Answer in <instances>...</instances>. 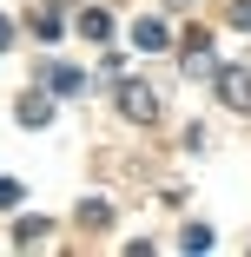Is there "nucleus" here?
<instances>
[{
  "mask_svg": "<svg viewBox=\"0 0 251 257\" xmlns=\"http://www.w3.org/2000/svg\"><path fill=\"white\" fill-rule=\"evenodd\" d=\"M231 20H238V27H251V0H244V7H231Z\"/></svg>",
  "mask_w": 251,
  "mask_h": 257,
  "instance_id": "nucleus-7",
  "label": "nucleus"
},
{
  "mask_svg": "<svg viewBox=\"0 0 251 257\" xmlns=\"http://www.w3.org/2000/svg\"><path fill=\"white\" fill-rule=\"evenodd\" d=\"M218 99L231 112H251V73L244 66H218Z\"/></svg>",
  "mask_w": 251,
  "mask_h": 257,
  "instance_id": "nucleus-1",
  "label": "nucleus"
},
{
  "mask_svg": "<svg viewBox=\"0 0 251 257\" xmlns=\"http://www.w3.org/2000/svg\"><path fill=\"white\" fill-rule=\"evenodd\" d=\"M46 119H53V106H46V99H27V106H20V125H46Z\"/></svg>",
  "mask_w": 251,
  "mask_h": 257,
  "instance_id": "nucleus-4",
  "label": "nucleus"
},
{
  "mask_svg": "<svg viewBox=\"0 0 251 257\" xmlns=\"http://www.w3.org/2000/svg\"><path fill=\"white\" fill-rule=\"evenodd\" d=\"M119 112L126 119H159V92L152 86H119Z\"/></svg>",
  "mask_w": 251,
  "mask_h": 257,
  "instance_id": "nucleus-2",
  "label": "nucleus"
},
{
  "mask_svg": "<svg viewBox=\"0 0 251 257\" xmlns=\"http://www.w3.org/2000/svg\"><path fill=\"white\" fill-rule=\"evenodd\" d=\"M79 33H86V40H106L113 20H106V14H79Z\"/></svg>",
  "mask_w": 251,
  "mask_h": 257,
  "instance_id": "nucleus-5",
  "label": "nucleus"
},
{
  "mask_svg": "<svg viewBox=\"0 0 251 257\" xmlns=\"http://www.w3.org/2000/svg\"><path fill=\"white\" fill-rule=\"evenodd\" d=\"M132 46H145V53H159V46H165V27H159V20H139V27H132Z\"/></svg>",
  "mask_w": 251,
  "mask_h": 257,
  "instance_id": "nucleus-3",
  "label": "nucleus"
},
{
  "mask_svg": "<svg viewBox=\"0 0 251 257\" xmlns=\"http://www.w3.org/2000/svg\"><path fill=\"white\" fill-rule=\"evenodd\" d=\"M7 33H14V27H7V20H0V46H7Z\"/></svg>",
  "mask_w": 251,
  "mask_h": 257,
  "instance_id": "nucleus-8",
  "label": "nucleus"
},
{
  "mask_svg": "<svg viewBox=\"0 0 251 257\" xmlns=\"http://www.w3.org/2000/svg\"><path fill=\"white\" fill-rule=\"evenodd\" d=\"M106 218H113V211H106V204H99V198H86V204H79V224H93V231H99Z\"/></svg>",
  "mask_w": 251,
  "mask_h": 257,
  "instance_id": "nucleus-6",
  "label": "nucleus"
}]
</instances>
